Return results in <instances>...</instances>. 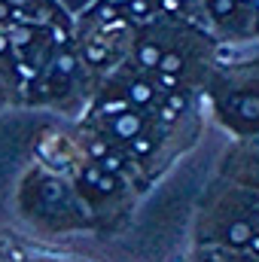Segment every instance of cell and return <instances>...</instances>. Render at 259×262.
<instances>
[{
	"instance_id": "6da1fadb",
	"label": "cell",
	"mask_w": 259,
	"mask_h": 262,
	"mask_svg": "<svg viewBox=\"0 0 259 262\" xmlns=\"http://www.w3.org/2000/svg\"><path fill=\"white\" fill-rule=\"evenodd\" d=\"M140 128H143V119L134 110H122V113L113 116V134L122 137V140H131L134 134H140Z\"/></svg>"
},
{
	"instance_id": "7a4b0ae2",
	"label": "cell",
	"mask_w": 259,
	"mask_h": 262,
	"mask_svg": "<svg viewBox=\"0 0 259 262\" xmlns=\"http://www.w3.org/2000/svg\"><path fill=\"white\" fill-rule=\"evenodd\" d=\"M134 58H137V64L143 67V70H156V67H159V58H162V49H159L156 43L143 40V43H137Z\"/></svg>"
},
{
	"instance_id": "3957f363",
	"label": "cell",
	"mask_w": 259,
	"mask_h": 262,
	"mask_svg": "<svg viewBox=\"0 0 259 262\" xmlns=\"http://www.w3.org/2000/svg\"><path fill=\"white\" fill-rule=\"evenodd\" d=\"M128 98L137 107H146V104H153V98H156V85L146 82V79H134L128 85Z\"/></svg>"
},
{
	"instance_id": "277c9868",
	"label": "cell",
	"mask_w": 259,
	"mask_h": 262,
	"mask_svg": "<svg viewBox=\"0 0 259 262\" xmlns=\"http://www.w3.org/2000/svg\"><path fill=\"white\" fill-rule=\"evenodd\" d=\"M82 177H85V183L98 186V192H104V195L116 189V177H113V174H104L101 168H89V171H85Z\"/></svg>"
},
{
	"instance_id": "5b68a950",
	"label": "cell",
	"mask_w": 259,
	"mask_h": 262,
	"mask_svg": "<svg viewBox=\"0 0 259 262\" xmlns=\"http://www.w3.org/2000/svg\"><path fill=\"white\" fill-rule=\"evenodd\" d=\"M232 110L241 113L244 119H259V98H253V95H241V98L232 101Z\"/></svg>"
},
{
	"instance_id": "8992f818",
	"label": "cell",
	"mask_w": 259,
	"mask_h": 262,
	"mask_svg": "<svg viewBox=\"0 0 259 262\" xmlns=\"http://www.w3.org/2000/svg\"><path fill=\"white\" fill-rule=\"evenodd\" d=\"M207 9H210V15L213 18H229V15H235V9H238V0H207Z\"/></svg>"
},
{
	"instance_id": "52a82bcc",
	"label": "cell",
	"mask_w": 259,
	"mask_h": 262,
	"mask_svg": "<svg viewBox=\"0 0 259 262\" xmlns=\"http://www.w3.org/2000/svg\"><path fill=\"white\" fill-rule=\"evenodd\" d=\"M153 85H156V89H162V92L168 95V92H177V89H180V79H177V73L159 70V73H156V82H153Z\"/></svg>"
},
{
	"instance_id": "ba28073f",
	"label": "cell",
	"mask_w": 259,
	"mask_h": 262,
	"mask_svg": "<svg viewBox=\"0 0 259 262\" xmlns=\"http://www.w3.org/2000/svg\"><path fill=\"white\" fill-rule=\"evenodd\" d=\"M250 235H253L250 223H235V226L229 229V241H232V244H247V241H250Z\"/></svg>"
},
{
	"instance_id": "9c48e42d",
	"label": "cell",
	"mask_w": 259,
	"mask_h": 262,
	"mask_svg": "<svg viewBox=\"0 0 259 262\" xmlns=\"http://www.w3.org/2000/svg\"><path fill=\"white\" fill-rule=\"evenodd\" d=\"M156 70H168V73H180L183 70V58L177 55V52H162V58H159V67Z\"/></svg>"
},
{
	"instance_id": "30bf717a",
	"label": "cell",
	"mask_w": 259,
	"mask_h": 262,
	"mask_svg": "<svg viewBox=\"0 0 259 262\" xmlns=\"http://www.w3.org/2000/svg\"><path fill=\"white\" fill-rule=\"evenodd\" d=\"M153 146H156V143H153V137H140V134H134V137H131V152H134V156H140V159H143V156H149V152H153Z\"/></svg>"
},
{
	"instance_id": "8fae6325",
	"label": "cell",
	"mask_w": 259,
	"mask_h": 262,
	"mask_svg": "<svg viewBox=\"0 0 259 262\" xmlns=\"http://www.w3.org/2000/svg\"><path fill=\"white\" fill-rule=\"evenodd\" d=\"M12 37H15V40H9L12 46H18V49H28V46L34 43V28H28V25H25V28L12 31Z\"/></svg>"
},
{
	"instance_id": "7c38bea8",
	"label": "cell",
	"mask_w": 259,
	"mask_h": 262,
	"mask_svg": "<svg viewBox=\"0 0 259 262\" xmlns=\"http://www.w3.org/2000/svg\"><path fill=\"white\" fill-rule=\"evenodd\" d=\"M85 61H89V64H104V61H107V49H104L101 43H89V46H85Z\"/></svg>"
},
{
	"instance_id": "4fadbf2b",
	"label": "cell",
	"mask_w": 259,
	"mask_h": 262,
	"mask_svg": "<svg viewBox=\"0 0 259 262\" xmlns=\"http://www.w3.org/2000/svg\"><path fill=\"white\" fill-rule=\"evenodd\" d=\"M55 70L64 73V76H70V73L76 70V58H73V52H58V58H55Z\"/></svg>"
},
{
	"instance_id": "5bb4252c",
	"label": "cell",
	"mask_w": 259,
	"mask_h": 262,
	"mask_svg": "<svg viewBox=\"0 0 259 262\" xmlns=\"http://www.w3.org/2000/svg\"><path fill=\"white\" fill-rule=\"evenodd\" d=\"M95 15H98V21H113V18L119 15V9L113 6V0H107V3H101V6L95 9Z\"/></svg>"
},
{
	"instance_id": "9a60e30c",
	"label": "cell",
	"mask_w": 259,
	"mask_h": 262,
	"mask_svg": "<svg viewBox=\"0 0 259 262\" xmlns=\"http://www.w3.org/2000/svg\"><path fill=\"white\" fill-rule=\"evenodd\" d=\"M101 171L104 174H116V171H122V159L119 156H101Z\"/></svg>"
},
{
	"instance_id": "2e32d148",
	"label": "cell",
	"mask_w": 259,
	"mask_h": 262,
	"mask_svg": "<svg viewBox=\"0 0 259 262\" xmlns=\"http://www.w3.org/2000/svg\"><path fill=\"white\" fill-rule=\"evenodd\" d=\"M165 107H171V110H177V113H180V110L186 107V101H183V95H180V92H168V104H165Z\"/></svg>"
},
{
	"instance_id": "e0dca14e",
	"label": "cell",
	"mask_w": 259,
	"mask_h": 262,
	"mask_svg": "<svg viewBox=\"0 0 259 262\" xmlns=\"http://www.w3.org/2000/svg\"><path fill=\"white\" fill-rule=\"evenodd\" d=\"M101 110H104V113H110V116H116V113L128 110V104H125V101H107V104H104Z\"/></svg>"
},
{
	"instance_id": "ac0fdd59",
	"label": "cell",
	"mask_w": 259,
	"mask_h": 262,
	"mask_svg": "<svg viewBox=\"0 0 259 262\" xmlns=\"http://www.w3.org/2000/svg\"><path fill=\"white\" fill-rule=\"evenodd\" d=\"M92 156H98V159H101V156H107V146H104L101 140H95V143H92Z\"/></svg>"
},
{
	"instance_id": "d6986e66",
	"label": "cell",
	"mask_w": 259,
	"mask_h": 262,
	"mask_svg": "<svg viewBox=\"0 0 259 262\" xmlns=\"http://www.w3.org/2000/svg\"><path fill=\"white\" fill-rule=\"evenodd\" d=\"M9 46H12V43H9V34H3V31H0V55H6V52H9Z\"/></svg>"
},
{
	"instance_id": "ffe728a7",
	"label": "cell",
	"mask_w": 259,
	"mask_h": 262,
	"mask_svg": "<svg viewBox=\"0 0 259 262\" xmlns=\"http://www.w3.org/2000/svg\"><path fill=\"white\" fill-rule=\"evenodd\" d=\"M162 9H171V12H177V9H180V0H162Z\"/></svg>"
},
{
	"instance_id": "44dd1931",
	"label": "cell",
	"mask_w": 259,
	"mask_h": 262,
	"mask_svg": "<svg viewBox=\"0 0 259 262\" xmlns=\"http://www.w3.org/2000/svg\"><path fill=\"white\" fill-rule=\"evenodd\" d=\"M247 244H250V250L259 256V232H253V235H250V241H247Z\"/></svg>"
},
{
	"instance_id": "7402d4cb",
	"label": "cell",
	"mask_w": 259,
	"mask_h": 262,
	"mask_svg": "<svg viewBox=\"0 0 259 262\" xmlns=\"http://www.w3.org/2000/svg\"><path fill=\"white\" fill-rule=\"evenodd\" d=\"M253 6H256V9H259V0H253Z\"/></svg>"
}]
</instances>
